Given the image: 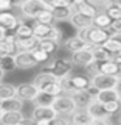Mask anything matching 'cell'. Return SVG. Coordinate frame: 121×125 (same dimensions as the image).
<instances>
[{
  "label": "cell",
  "mask_w": 121,
  "mask_h": 125,
  "mask_svg": "<svg viewBox=\"0 0 121 125\" xmlns=\"http://www.w3.org/2000/svg\"><path fill=\"white\" fill-rule=\"evenodd\" d=\"M90 83H92V78L87 75H81V73L79 75H68L61 80L64 92L70 94V95H73V94H76L79 91H85L90 86Z\"/></svg>",
  "instance_id": "cell-1"
},
{
  "label": "cell",
  "mask_w": 121,
  "mask_h": 125,
  "mask_svg": "<svg viewBox=\"0 0 121 125\" xmlns=\"http://www.w3.org/2000/svg\"><path fill=\"white\" fill-rule=\"evenodd\" d=\"M51 106L57 114H62V116H70L72 113H75L78 109V105H76L75 99H73V95L65 94V92L54 97Z\"/></svg>",
  "instance_id": "cell-2"
},
{
  "label": "cell",
  "mask_w": 121,
  "mask_h": 125,
  "mask_svg": "<svg viewBox=\"0 0 121 125\" xmlns=\"http://www.w3.org/2000/svg\"><path fill=\"white\" fill-rule=\"evenodd\" d=\"M44 70H48V72H51L56 78L62 80V78L68 77L70 73H72L73 62H72V60H67V58H56V60H53L50 64H47Z\"/></svg>",
  "instance_id": "cell-3"
},
{
  "label": "cell",
  "mask_w": 121,
  "mask_h": 125,
  "mask_svg": "<svg viewBox=\"0 0 121 125\" xmlns=\"http://www.w3.org/2000/svg\"><path fill=\"white\" fill-rule=\"evenodd\" d=\"M79 36L85 39L90 45H101L109 38V31L106 28H99L96 25H90L89 28L79 31Z\"/></svg>",
  "instance_id": "cell-4"
},
{
  "label": "cell",
  "mask_w": 121,
  "mask_h": 125,
  "mask_svg": "<svg viewBox=\"0 0 121 125\" xmlns=\"http://www.w3.org/2000/svg\"><path fill=\"white\" fill-rule=\"evenodd\" d=\"M19 6H20L22 14L28 19H36L40 11L48 10V8L44 6V3H42L40 0H22Z\"/></svg>",
  "instance_id": "cell-5"
},
{
  "label": "cell",
  "mask_w": 121,
  "mask_h": 125,
  "mask_svg": "<svg viewBox=\"0 0 121 125\" xmlns=\"http://www.w3.org/2000/svg\"><path fill=\"white\" fill-rule=\"evenodd\" d=\"M14 64L17 69H31V67H36L37 62L33 58L31 52H23V50H19L14 55Z\"/></svg>",
  "instance_id": "cell-6"
},
{
  "label": "cell",
  "mask_w": 121,
  "mask_h": 125,
  "mask_svg": "<svg viewBox=\"0 0 121 125\" xmlns=\"http://www.w3.org/2000/svg\"><path fill=\"white\" fill-rule=\"evenodd\" d=\"M92 84L98 89H115L118 80L113 75H104V73H95L92 75Z\"/></svg>",
  "instance_id": "cell-7"
},
{
  "label": "cell",
  "mask_w": 121,
  "mask_h": 125,
  "mask_svg": "<svg viewBox=\"0 0 121 125\" xmlns=\"http://www.w3.org/2000/svg\"><path fill=\"white\" fill-rule=\"evenodd\" d=\"M70 6H72L73 13H81V14L89 16V17H95L96 13H98V8L93 3L87 2V0H73Z\"/></svg>",
  "instance_id": "cell-8"
},
{
  "label": "cell",
  "mask_w": 121,
  "mask_h": 125,
  "mask_svg": "<svg viewBox=\"0 0 121 125\" xmlns=\"http://www.w3.org/2000/svg\"><path fill=\"white\" fill-rule=\"evenodd\" d=\"M37 94H39V88H36L33 83H20V84L16 86V95L22 100L33 102Z\"/></svg>",
  "instance_id": "cell-9"
},
{
  "label": "cell",
  "mask_w": 121,
  "mask_h": 125,
  "mask_svg": "<svg viewBox=\"0 0 121 125\" xmlns=\"http://www.w3.org/2000/svg\"><path fill=\"white\" fill-rule=\"evenodd\" d=\"M20 23V19L9 11H0V28L5 31H14L16 27Z\"/></svg>",
  "instance_id": "cell-10"
},
{
  "label": "cell",
  "mask_w": 121,
  "mask_h": 125,
  "mask_svg": "<svg viewBox=\"0 0 121 125\" xmlns=\"http://www.w3.org/2000/svg\"><path fill=\"white\" fill-rule=\"evenodd\" d=\"M51 13H53L54 21L64 22V21H68V19L72 17L73 10H72V6H70L65 0H62V3H59V5H56V6L51 8Z\"/></svg>",
  "instance_id": "cell-11"
},
{
  "label": "cell",
  "mask_w": 121,
  "mask_h": 125,
  "mask_svg": "<svg viewBox=\"0 0 121 125\" xmlns=\"http://www.w3.org/2000/svg\"><path fill=\"white\" fill-rule=\"evenodd\" d=\"M56 116H57V113L53 109V106H34L33 113H31L33 122H37V120H51Z\"/></svg>",
  "instance_id": "cell-12"
},
{
  "label": "cell",
  "mask_w": 121,
  "mask_h": 125,
  "mask_svg": "<svg viewBox=\"0 0 121 125\" xmlns=\"http://www.w3.org/2000/svg\"><path fill=\"white\" fill-rule=\"evenodd\" d=\"M93 55L90 50L84 49V50H78V52H73L72 53V62L73 66H81V67H85L89 66L90 62H93Z\"/></svg>",
  "instance_id": "cell-13"
},
{
  "label": "cell",
  "mask_w": 121,
  "mask_h": 125,
  "mask_svg": "<svg viewBox=\"0 0 121 125\" xmlns=\"http://www.w3.org/2000/svg\"><path fill=\"white\" fill-rule=\"evenodd\" d=\"M68 21L76 30H79V31H82L85 28H89L90 25H93V17H89V16L81 14V13H73Z\"/></svg>",
  "instance_id": "cell-14"
},
{
  "label": "cell",
  "mask_w": 121,
  "mask_h": 125,
  "mask_svg": "<svg viewBox=\"0 0 121 125\" xmlns=\"http://www.w3.org/2000/svg\"><path fill=\"white\" fill-rule=\"evenodd\" d=\"M65 49L70 50V52H78V50H84V49H87V50H90L92 49V45L89 44L85 39H82L81 36H73V38H68L67 41H65Z\"/></svg>",
  "instance_id": "cell-15"
},
{
  "label": "cell",
  "mask_w": 121,
  "mask_h": 125,
  "mask_svg": "<svg viewBox=\"0 0 121 125\" xmlns=\"http://www.w3.org/2000/svg\"><path fill=\"white\" fill-rule=\"evenodd\" d=\"M70 116H72L70 117V124L72 125H90L92 124V117L85 111V108H78Z\"/></svg>",
  "instance_id": "cell-16"
},
{
  "label": "cell",
  "mask_w": 121,
  "mask_h": 125,
  "mask_svg": "<svg viewBox=\"0 0 121 125\" xmlns=\"http://www.w3.org/2000/svg\"><path fill=\"white\" fill-rule=\"evenodd\" d=\"M25 119L22 111H5L0 116V124L2 125H17Z\"/></svg>",
  "instance_id": "cell-17"
},
{
  "label": "cell",
  "mask_w": 121,
  "mask_h": 125,
  "mask_svg": "<svg viewBox=\"0 0 121 125\" xmlns=\"http://www.w3.org/2000/svg\"><path fill=\"white\" fill-rule=\"evenodd\" d=\"M39 39L34 36H28V38H16V47L17 50H23V52H31V50L37 49Z\"/></svg>",
  "instance_id": "cell-18"
},
{
  "label": "cell",
  "mask_w": 121,
  "mask_h": 125,
  "mask_svg": "<svg viewBox=\"0 0 121 125\" xmlns=\"http://www.w3.org/2000/svg\"><path fill=\"white\" fill-rule=\"evenodd\" d=\"M22 108H23V100L19 99L17 95L5 99V100H0V109L3 113L5 111H22Z\"/></svg>",
  "instance_id": "cell-19"
},
{
  "label": "cell",
  "mask_w": 121,
  "mask_h": 125,
  "mask_svg": "<svg viewBox=\"0 0 121 125\" xmlns=\"http://www.w3.org/2000/svg\"><path fill=\"white\" fill-rule=\"evenodd\" d=\"M85 111L90 114V117L92 119H101V117H110L106 113V109H104V106H103V103H99L98 100H95L93 99L90 103L85 106Z\"/></svg>",
  "instance_id": "cell-20"
},
{
  "label": "cell",
  "mask_w": 121,
  "mask_h": 125,
  "mask_svg": "<svg viewBox=\"0 0 121 125\" xmlns=\"http://www.w3.org/2000/svg\"><path fill=\"white\" fill-rule=\"evenodd\" d=\"M53 81H59V78H56L53 75L51 72H48V70H42V72H39L36 77H34V80L31 81L36 88H39V91H40V88H44L45 84L48 83H53Z\"/></svg>",
  "instance_id": "cell-21"
},
{
  "label": "cell",
  "mask_w": 121,
  "mask_h": 125,
  "mask_svg": "<svg viewBox=\"0 0 121 125\" xmlns=\"http://www.w3.org/2000/svg\"><path fill=\"white\" fill-rule=\"evenodd\" d=\"M118 72V64L112 60H107V61H101L98 62V73H104V75H116Z\"/></svg>",
  "instance_id": "cell-22"
},
{
  "label": "cell",
  "mask_w": 121,
  "mask_h": 125,
  "mask_svg": "<svg viewBox=\"0 0 121 125\" xmlns=\"http://www.w3.org/2000/svg\"><path fill=\"white\" fill-rule=\"evenodd\" d=\"M90 52L93 55V60H95L96 62L107 61V60H112V58H113V55H112L110 52H107L103 45H92Z\"/></svg>",
  "instance_id": "cell-23"
},
{
  "label": "cell",
  "mask_w": 121,
  "mask_h": 125,
  "mask_svg": "<svg viewBox=\"0 0 121 125\" xmlns=\"http://www.w3.org/2000/svg\"><path fill=\"white\" fill-rule=\"evenodd\" d=\"M95 100H98L99 103H107V102L120 100V99H118V94H116L115 89H99Z\"/></svg>",
  "instance_id": "cell-24"
},
{
  "label": "cell",
  "mask_w": 121,
  "mask_h": 125,
  "mask_svg": "<svg viewBox=\"0 0 121 125\" xmlns=\"http://www.w3.org/2000/svg\"><path fill=\"white\" fill-rule=\"evenodd\" d=\"M31 28H33V34H34V36H36L37 39H45V38H48V36H50L53 25H44V23L36 22L33 27H31Z\"/></svg>",
  "instance_id": "cell-25"
},
{
  "label": "cell",
  "mask_w": 121,
  "mask_h": 125,
  "mask_svg": "<svg viewBox=\"0 0 121 125\" xmlns=\"http://www.w3.org/2000/svg\"><path fill=\"white\" fill-rule=\"evenodd\" d=\"M40 91L45 92V94H48V95H51V97H56V95L64 94V88H62L61 80H59V81H53V83L45 84L44 88H40Z\"/></svg>",
  "instance_id": "cell-26"
},
{
  "label": "cell",
  "mask_w": 121,
  "mask_h": 125,
  "mask_svg": "<svg viewBox=\"0 0 121 125\" xmlns=\"http://www.w3.org/2000/svg\"><path fill=\"white\" fill-rule=\"evenodd\" d=\"M37 47L40 50H44V52H47L48 55H51L54 53L57 50V47H59V44H57L56 41H53V39H48V38H45V39H39V44Z\"/></svg>",
  "instance_id": "cell-27"
},
{
  "label": "cell",
  "mask_w": 121,
  "mask_h": 125,
  "mask_svg": "<svg viewBox=\"0 0 121 125\" xmlns=\"http://www.w3.org/2000/svg\"><path fill=\"white\" fill-rule=\"evenodd\" d=\"M73 99H75L78 108H85V106H87V105L93 100V97H92L87 91H79V92L73 94Z\"/></svg>",
  "instance_id": "cell-28"
},
{
  "label": "cell",
  "mask_w": 121,
  "mask_h": 125,
  "mask_svg": "<svg viewBox=\"0 0 121 125\" xmlns=\"http://www.w3.org/2000/svg\"><path fill=\"white\" fill-rule=\"evenodd\" d=\"M16 95V86L11 83H5V81H0V100L9 99V97Z\"/></svg>",
  "instance_id": "cell-29"
},
{
  "label": "cell",
  "mask_w": 121,
  "mask_h": 125,
  "mask_svg": "<svg viewBox=\"0 0 121 125\" xmlns=\"http://www.w3.org/2000/svg\"><path fill=\"white\" fill-rule=\"evenodd\" d=\"M110 22H112V19L109 17V16L104 13H96V16L93 17V25H96V27H99V28H106L109 30V27H110Z\"/></svg>",
  "instance_id": "cell-30"
},
{
  "label": "cell",
  "mask_w": 121,
  "mask_h": 125,
  "mask_svg": "<svg viewBox=\"0 0 121 125\" xmlns=\"http://www.w3.org/2000/svg\"><path fill=\"white\" fill-rule=\"evenodd\" d=\"M53 99H54V97L48 95V94H45V92H42V91H39V94L34 97L33 103H34V106H51Z\"/></svg>",
  "instance_id": "cell-31"
},
{
  "label": "cell",
  "mask_w": 121,
  "mask_h": 125,
  "mask_svg": "<svg viewBox=\"0 0 121 125\" xmlns=\"http://www.w3.org/2000/svg\"><path fill=\"white\" fill-rule=\"evenodd\" d=\"M14 36L16 38H28V36H33V28H31V25H26L25 22L19 23L17 27H16L14 30Z\"/></svg>",
  "instance_id": "cell-32"
},
{
  "label": "cell",
  "mask_w": 121,
  "mask_h": 125,
  "mask_svg": "<svg viewBox=\"0 0 121 125\" xmlns=\"http://www.w3.org/2000/svg\"><path fill=\"white\" fill-rule=\"evenodd\" d=\"M0 69L3 72H11V70L16 69L13 55H3V56H0Z\"/></svg>",
  "instance_id": "cell-33"
},
{
  "label": "cell",
  "mask_w": 121,
  "mask_h": 125,
  "mask_svg": "<svg viewBox=\"0 0 121 125\" xmlns=\"http://www.w3.org/2000/svg\"><path fill=\"white\" fill-rule=\"evenodd\" d=\"M104 13H106L112 21H115V19H121V6L118 5V3H112L110 2L107 6H104Z\"/></svg>",
  "instance_id": "cell-34"
},
{
  "label": "cell",
  "mask_w": 121,
  "mask_h": 125,
  "mask_svg": "<svg viewBox=\"0 0 121 125\" xmlns=\"http://www.w3.org/2000/svg\"><path fill=\"white\" fill-rule=\"evenodd\" d=\"M101 45H103L107 52H110L113 56H115V55H118V53H121V44H118V42H116L115 39H112L110 36H109Z\"/></svg>",
  "instance_id": "cell-35"
},
{
  "label": "cell",
  "mask_w": 121,
  "mask_h": 125,
  "mask_svg": "<svg viewBox=\"0 0 121 125\" xmlns=\"http://www.w3.org/2000/svg\"><path fill=\"white\" fill-rule=\"evenodd\" d=\"M34 21L39 22V23H44V25H53V23H54V17H53L51 10H44V11H40Z\"/></svg>",
  "instance_id": "cell-36"
},
{
  "label": "cell",
  "mask_w": 121,
  "mask_h": 125,
  "mask_svg": "<svg viewBox=\"0 0 121 125\" xmlns=\"http://www.w3.org/2000/svg\"><path fill=\"white\" fill-rule=\"evenodd\" d=\"M104 109H106V113L109 116H115L116 113L121 111V102L120 100H112V102H107V103H103Z\"/></svg>",
  "instance_id": "cell-37"
},
{
  "label": "cell",
  "mask_w": 121,
  "mask_h": 125,
  "mask_svg": "<svg viewBox=\"0 0 121 125\" xmlns=\"http://www.w3.org/2000/svg\"><path fill=\"white\" fill-rule=\"evenodd\" d=\"M31 55H33V58L36 60V62L37 64H40V62H47L50 60V55L47 53V52H44V50H40L37 47V49H34V50H31Z\"/></svg>",
  "instance_id": "cell-38"
},
{
  "label": "cell",
  "mask_w": 121,
  "mask_h": 125,
  "mask_svg": "<svg viewBox=\"0 0 121 125\" xmlns=\"http://www.w3.org/2000/svg\"><path fill=\"white\" fill-rule=\"evenodd\" d=\"M62 38H64V33H62V30L59 28V27L53 25V28H51V33H50L48 39H53V41H56L57 44H59V42L62 41Z\"/></svg>",
  "instance_id": "cell-39"
},
{
  "label": "cell",
  "mask_w": 121,
  "mask_h": 125,
  "mask_svg": "<svg viewBox=\"0 0 121 125\" xmlns=\"http://www.w3.org/2000/svg\"><path fill=\"white\" fill-rule=\"evenodd\" d=\"M50 125H72V124H70V119L67 116L57 114L56 117H53V119L50 120Z\"/></svg>",
  "instance_id": "cell-40"
},
{
  "label": "cell",
  "mask_w": 121,
  "mask_h": 125,
  "mask_svg": "<svg viewBox=\"0 0 121 125\" xmlns=\"http://www.w3.org/2000/svg\"><path fill=\"white\" fill-rule=\"evenodd\" d=\"M90 125H113L110 117H101V119H92Z\"/></svg>",
  "instance_id": "cell-41"
},
{
  "label": "cell",
  "mask_w": 121,
  "mask_h": 125,
  "mask_svg": "<svg viewBox=\"0 0 121 125\" xmlns=\"http://www.w3.org/2000/svg\"><path fill=\"white\" fill-rule=\"evenodd\" d=\"M109 30H110L112 33H121V19H115V21H112Z\"/></svg>",
  "instance_id": "cell-42"
},
{
  "label": "cell",
  "mask_w": 121,
  "mask_h": 125,
  "mask_svg": "<svg viewBox=\"0 0 121 125\" xmlns=\"http://www.w3.org/2000/svg\"><path fill=\"white\" fill-rule=\"evenodd\" d=\"M13 8V0H0V11H9Z\"/></svg>",
  "instance_id": "cell-43"
},
{
  "label": "cell",
  "mask_w": 121,
  "mask_h": 125,
  "mask_svg": "<svg viewBox=\"0 0 121 125\" xmlns=\"http://www.w3.org/2000/svg\"><path fill=\"white\" fill-rule=\"evenodd\" d=\"M40 2L44 3V6H45V8L51 10L53 6H56V5H59V3H62V0H40Z\"/></svg>",
  "instance_id": "cell-44"
},
{
  "label": "cell",
  "mask_w": 121,
  "mask_h": 125,
  "mask_svg": "<svg viewBox=\"0 0 121 125\" xmlns=\"http://www.w3.org/2000/svg\"><path fill=\"white\" fill-rule=\"evenodd\" d=\"M85 91H87V92H89V94H90V95L93 97V99H95V97H96V94H98V91H99V89H98V88H95V86H93V84L90 83V86H89V88L85 89Z\"/></svg>",
  "instance_id": "cell-45"
},
{
  "label": "cell",
  "mask_w": 121,
  "mask_h": 125,
  "mask_svg": "<svg viewBox=\"0 0 121 125\" xmlns=\"http://www.w3.org/2000/svg\"><path fill=\"white\" fill-rule=\"evenodd\" d=\"M112 39H115L118 44H121V33H112V34H109Z\"/></svg>",
  "instance_id": "cell-46"
},
{
  "label": "cell",
  "mask_w": 121,
  "mask_h": 125,
  "mask_svg": "<svg viewBox=\"0 0 121 125\" xmlns=\"http://www.w3.org/2000/svg\"><path fill=\"white\" fill-rule=\"evenodd\" d=\"M115 91H116V94H118V99L121 102V80H118V83H116V86H115Z\"/></svg>",
  "instance_id": "cell-47"
},
{
  "label": "cell",
  "mask_w": 121,
  "mask_h": 125,
  "mask_svg": "<svg viewBox=\"0 0 121 125\" xmlns=\"http://www.w3.org/2000/svg\"><path fill=\"white\" fill-rule=\"evenodd\" d=\"M5 33H6L5 30H3V28H0V39H3V38H5Z\"/></svg>",
  "instance_id": "cell-48"
},
{
  "label": "cell",
  "mask_w": 121,
  "mask_h": 125,
  "mask_svg": "<svg viewBox=\"0 0 121 125\" xmlns=\"http://www.w3.org/2000/svg\"><path fill=\"white\" fill-rule=\"evenodd\" d=\"M3 77H5V72L0 69V81H3Z\"/></svg>",
  "instance_id": "cell-49"
},
{
  "label": "cell",
  "mask_w": 121,
  "mask_h": 125,
  "mask_svg": "<svg viewBox=\"0 0 121 125\" xmlns=\"http://www.w3.org/2000/svg\"><path fill=\"white\" fill-rule=\"evenodd\" d=\"M110 2H112V3H120L121 0H110Z\"/></svg>",
  "instance_id": "cell-50"
},
{
  "label": "cell",
  "mask_w": 121,
  "mask_h": 125,
  "mask_svg": "<svg viewBox=\"0 0 121 125\" xmlns=\"http://www.w3.org/2000/svg\"><path fill=\"white\" fill-rule=\"evenodd\" d=\"M65 2H67L68 5H72V2H73V0H65Z\"/></svg>",
  "instance_id": "cell-51"
},
{
  "label": "cell",
  "mask_w": 121,
  "mask_h": 125,
  "mask_svg": "<svg viewBox=\"0 0 121 125\" xmlns=\"http://www.w3.org/2000/svg\"><path fill=\"white\" fill-rule=\"evenodd\" d=\"M120 125H121V116H120Z\"/></svg>",
  "instance_id": "cell-52"
},
{
  "label": "cell",
  "mask_w": 121,
  "mask_h": 125,
  "mask_svg": "<svg viewBox=\"0 0 121 125\" xmlns=\"http://www.w3.org/2000/svg\"><path fill=\"white\" fill-rule=\"evenodd\" d=\"M2 113H3V111H2V109H0V116H2Z\"/></svg>",
  "instance_id": "cell-53"
},
{
  "label": "cell",
  "mask_w": 121,
  "mask_h": 125,
  "mask_svg": "<svg viewBox=\"0 0 121 125\" xmlns=\"http://www.w3.org/2000/svg\"><path fill=\"white\" fill-rule=\"evenodd\" d=\"M34 125H36V124H34Z\"/></svg>",
  "instance_id": "cell-54"
}]
</instances>
